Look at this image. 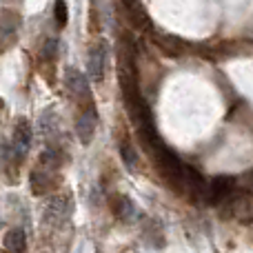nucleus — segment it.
Returning <instances> with one entry per match:
<instances>
[{"label": "nucleus", "instance_id": "1", "mask_svg": "<svg viewBox=\"0 0 253 253\" xmlns=\"http://www.w3.org/2000/svg\"><path fill=\"white\" fill-rule=\"evenodd\" d=\"M236 178H231V175H218V178H213L209 184H207V202H211V205H222V202H227L229 198L236 193Z\"/></svg>", "mask_w": 253, "mask_h": 253}, {"label": "nucleus", "instance_id": "2", "mask_svg": "<svg viewBox=\"0 0 253 253\" xmlns=\"http://www.w3.org/2000/svg\"><path fill=\"white\" fill-rule=\"evenodd\" d=\"M107 60H109V47H107L105 40L96 42L89 51V74L96 83H102L107 74Z\"/></svg>", "mask_w": 253, "mask_h": 253}, {"label": "nucleus", "instance_id": "3", "mask_svg": "<svg viewBox=\"0 0 253 253\" xmlns=\"http://www.w3.org/2000/svg\"><path fill=\"white\" fill-rule=\"evenodd\" d=\"M96 125H98V116L93 109H87L76 123V133H78V140L83 144H89L93 140V133H96Z\"/></svg>", "mask_w": 253, "mask_h": 253}, {"label": "nucleus", "instance_id": "4", "mask_svg": "<svg viewBox=\"0 0 253 253\" xmlns=\"http://www.w3.org/2000/svg\"><path fill=\"white\" fill-rule=\"evenodd\" d=\"M29 144H31V129H29V125L22 120V123H18V126H16V133H13L11 149H9V151H11L18 160H22V156L27 153ZM11 153H9V156H11Z\"/></svg>", "mask_w": 253, "mask_h": 253}, {"label": "nucleus", "instance_id": "5", "mask_svg": "<svg viewBox=\"0 0 253 253\" xmlns=\"http://www.w3.org/2000/svg\"><path fill=\"white\" fill-rule=\"evenodd\" d=\"M65 83H67V89L76 96H83V98H89V83H87V76L80 74L78 69H67L65 74Z\"/></svg>", "mask_w": 253, "mask_h": 253}, {"label": "nucleus", "instance_id": "6", "mask_svg": "<svg viewBox=\"0 0 253 253\" xmlns=\"http://www.w3.org/2000/svg\"><path fill=\"white\" fill-rule=\"evenodd\" d=\"M2 245L7 253H25L27 249V238L22 229H9L2 238Z\"/></svg>", "mask_w": 253, "mask_h": 253}, {"label": "nucleus", "instance_id": "7", "mask_svg": "<svg viewBox=\"0 0 253 253\" xmlns=\"http://www.w3.org/2000/svg\"><path fill=\"white\" fill-rule=\"evenodd\" d=\"M51 187H53V182H51V175H49V171L36 169L34 173H31V189H34L36 196H42V193H47Z\"/></svg>", "mask_w": 253, "mask_h": 253}, {"label": "nucleus", "instance_id": "8", "mask_svg": "<svg viewBox=\"0 0 253 253\" xmlns=\"http://www.w3.org/2000/svg\"><path fill=\"white\" fill-rule=\"evenodd\" d=\"M114 213L118 215L120 220L129 222V220H133V215H135V207L129 198H118V205H114Z\"/></svg>", "mask_w": 253, "mask_h": 253}, {"label": "nucleus", "instance_id": "9", "mask_svg": "<svg viewBox=\"0 0 253 253\" xmlns=\"http://www.w3.org/2000/svg\"><path fill=\"white\" fill-rule=\"evenodd\" d=\"M158 44L169 53H180L184 47V42L180 38H175V36H158Z\"/></svg>", "mask_w": 253, "mask_h": 253}, {"label": "nucleus", "instance_id": "10", "mask_svg": "<svg viewBox=\"0 0 253 253\" xmlns=\"http://www.w3.org/2000/svg\"><path fill=\"white\" fill-rule=\"evenodd\" d=\"M120 156H123V162L126 165V169H131L133 171L135 167H138V156H135V151H133V147H131L129 142H125L120 144Z\"/></svg>", "mask_w": 253, "mask_h": 253}, {"label": "nucleus", "instance_id": "11", "mask_svg": "<svg viewBox=\"0 0 253 253\" xmlns=\"http://www.w3.org/2000/svg\"><path fill=\"white\" fill-rule=\"evenodd\" d=\"M56 25L58 27H65L67 20H69V13H67V2L65 0H56Z\"/></svg>", "mask_w": 253, "mask_h": 253}, {"label": "nucleus", "instance_id": "12", "mask_svg": "<svg viewBox=\"0 0 253 253\" xmlns=\"http://www.w3.org/2000/svg\"><path fill=\"white\" fill-rule=\"evenodd\" d=\"M42 56H44V58H53V56H56V40H49V42L44 44Z\"/></svg>", "mask_w": 253, "mask_h": 253}]
</instances>
